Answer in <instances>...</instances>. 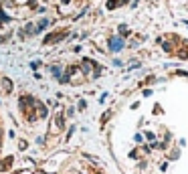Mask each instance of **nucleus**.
Listing matches in <instances>:
<instances>
[{"label": "nucleus", "mask_w": 188, "mask_h": 174, "mask_svg": "<svg viewBox=\"0 0 188 174\" xmlns=\"http://www.w3.org/2000/svg\"><path fill=\"white\" fill-rule=\"evenodd\" d=\"M57 174H109V172L97 160L83 154H73L63 162V166L59 168Z\"/></svg>", "instance_id": "1"}, {"label": "nucleus", "mask_w": 188, "mask_h": 174, "mask_svg": "<svg viewBox=\"0 0 188 174\" xmlns=\"http://www.w3.org/2000/svg\"><path fill=\"white\" fill-rule=\"evenodd\" d=\"M14 166V154L10 150L8 144V126H6V117H4L2 109H0V174L8 172Z\"/></svg>", "instance_id": "2"}]
</instances>
